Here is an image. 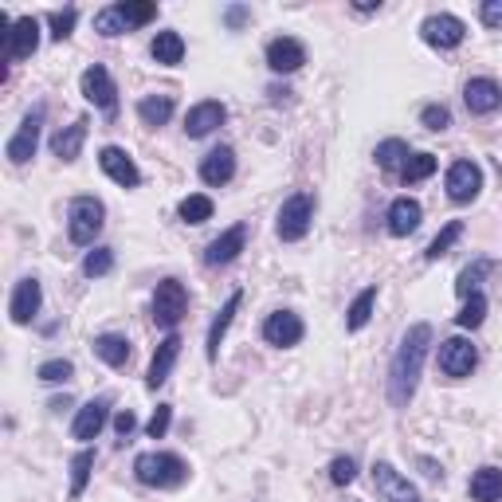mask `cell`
I'll use <instances>...</instances> for the list:
<instances>
[{
    "label": "cell",
    "mask_w": 502,
    "mask_h": 502,
    "mask_svg": "<svg viewBox=\"0 0 502 502\" xmlns=\"http://www.w3.org/2000/svg\"><path fill=\"white\" fill-rule=\"evenodd\" d=\"M428 345H432V326L428 322H416V326L404 333L397 357L389 365V401L404 409L412 401L416 385H420V369H424V357H428Z\"/></svg>",
    "instance_id": "6da1fadb"
},
{
    "label": "cell",
    "mask_w": 502,
    "mask_h": 502,
    "mask_svg": "<svg viewBox=\"0 0 502 502\" xmlns=\"http://www.w3.org/2000/svg\"><path fill=\"white\" fill-rule=\"evenodd\" d=\"M134 475H138V483L165 491V487H181L188 479V468L173 451H146V456L134 459Z\"/></svg>",
    "instance_id": "7a4b0ae2"
},
{
    "label": "cell",
    "mask_w": 502,
    "mask_h": 502,
    "mask_svg": "<svg viewBox=\"0 0 502 502\" xmlns=\"http://www.w3.org/2000/svg\"><path fill=\"white\" fill-rule=\"evenodd\" d=\"M102 217H106L102 200H94V197H75V200H71V208H67V236H71V244H79V247L94 244V236L102 232Z\"/></svg>",
    "instance_id": "3957f363"
},
{
    "label": "cell",
    "mask_w": 502,
    "mask_h": 502,
    "mask_svg": "<svg viewBox=\"0 0 502 502\" xmlns=\"http://www.w3.org/2000/svg\"><path fill=\"white\" fill-rule=\"evenodd\" d=\"M310 220H314V197L294 193V197L283 200L279 220H275V232H279V240L294 244V240H303V236L310 232Z\"/></svg>",
    "instance_id": "277c9868"
},
{
    "label": "cell",
    "mask_w": 502,
    "mask_h": 502,
    "mask_svg": "<svg viewBox=\"0 0 502 502\" xmlns=\"http://www.w3.org/2000/svg\"><path fill=\"white\" fill-rule=\"evenodd\" d=\"M185 310H188V291H185V283L161 279L158 291H153V322H158V326H165V330H173L177 322L185 318Z\"/></svg>",
    "instance_id": "5b68a950"
},
{
    "label": "cell",
    "mask_w": 502,
    "mask_h": 502,
    "mask_svg": "<svg viewBox=\"0 0 502 502\" xmlns=\"http://www.w3.org/2000/svg\"><path fill=\"white\" fill-rule=\"evenodd\" d=\"M373 491L381 495V502H424V495L385 459L373 463Z\"/></svg>",
    "instance_id": "8992f818"
},
{
    "label": "cell",
    "mask_w": 502,
    "mask_h": 502,
    "mask_svg": "<svg viewBox=\"0 0 502 502\" xmlns=\"http://www.w3.org/2000/svg\"><path fill=\"white\" fill-rule=\"evenodd\" d=\"M40 126H43V106H35L32 114H24L20 130L8 138V146H5L12 165H24L28 158H35V146H40Z\"/></svg>",
    "instance_id": "52a82bcc"
},
{
    "label": "cell",
    "mask_w": 502,
    "mask_h": 502,
    "mask_svg": "<svg viewBox=\"0 0 502 502\" xmlns=\"http://www.w3.org/2000/svg\"><path fill=\"white\" fill-rule=\"evenodd\" d=\"M420 35L424 43L439 47V52H448V47H459L463 35H468V24H463L459 16H448V12H439V16H428L420 24Z\"/></svg>",
    "instance_id": "ba28073f"
},
{
    "label": "cell",
    "mask_w": 502,
    "mask_h": 502,
    "mask_svg": "<svg viewBox=\"0 0 502 502\" xmlns=\"http://www.w3.org/2000/svg\"><path fill=\"white\" fill-rule=\"evenodd\" d=\"M479 188H483V169L475 161H456L448 169V197L456 205H471L479 197Z\"/></svg>",
    "instance_id": "9c48e42d"
},
{
    "label": "cell",
    "mask_w": 502,
    "mask_h": 502,
    "mask_svg": "<svg viewBox=\"0 0 502 502\" xmlns=\"http://www.w3.org/2000/svg\"><path fill=\"white\" fill-rule=\"evenodd\" d=\"M82 94H87V102H94L99 111L114 114V106H118V91H114L111 71H106L102 63H94V67L82 71Z\"/></svg>",
    "instance_id": "30bf717a"
},
{
    "label": "cell",
    "mask_w": 502,
    "mask_h": 502,
    "mask_svg": "<svg viewBox=\"0 0 502 502\" xmlns=\"http://www.w3.org/2000/svg\"><path fill=\"white\" fill-rule=\"evenodd\" d=\"M475 362H479V353H475V345L468 338L439 342V369H444L448 377H471Z\"/></svg>",
    "instance_id": "8fae6325"
},
{
    "label": "cell",
    "mask_w": 502,
    "mask_h": 502,
    "mask_svg": "<svg viewBox=\"0 0 502 502\" xmlns=\"http://www.w3.org/2000/svg\"><path fill=\"white\" fill-rule=\"evenodd\" d=\"M40 303H43V286L40 279H20L16 291H12V303H8V314L16 326H28V322L40 314Z\"/></svg>",
    "instance_id": "7c38bea8"
},
{
    "label": "cell",
    "mask_w": 502,
    "mask_h": 502,
    "mask_svg": "<svg viewBox=\"0 0 502 502\" xmlns=\"http://www.w3.org/2000/svg\"><path fill=\"white\" fill-rule=\"evenodd\" d=\"M306 63V47L294 40V35H279V40L267 43V67L275 71V75H291V71H298Z\"/></svg>",
    "instance_id": "4fadbf2b"
},
{
    "label": "cell",
    "mask_w": 502,
    "mask_h": 502,
    "mask_svg": "<svg viewBox=\"0 0 502 502\" xmlns=\"http://www.w3.org/2000/svg\"><path fill=\"white\" fill-rule=\"evenodd\" d=\"M263 338L279 350H291V345L303 342V318L291 314V310H275V314L263 322Z\"/></svg>",
    "instance_id": "5bb4252c"
},
{
    "label": "cell",
    "mask_w": 502,
    "mask_h": 502,
    "mask_svg": "<svg viewBox=\"0 0 502 502\" xmlns=\"http://www.w3.org/2000/svg\"><path fill=\"white\" fill-rule=\"evenodd\" d=\"M35 47H40V20H35V16H20L5 32V52H8V59H28Z\"/></svg>",
    "instance_id": "9a60e30c"
},
{
    "label": "cell",
    "mask_w": 502,
    "mask_h": 502,
    "mask_svg": "<svg viewBox=\"0 0 502 502\" xmlns=\"http://www.w3.org/2000/svg\"><path fill=\"white\" fill-rule=\"evenodd\" d=\"M224 118H228L224 102L205 99V102H197L193 111L185 114V134H188V138H208L217 126H224Z\"/></svg>",
    "instance_id": "2e32d148"
},
{
    "label": "cell",
    "mask_w": 502,
    "mask_h": 502,
    "mask_svg": "<svg viewBox=\"0 0 502 502\" xmlns=\"http://www.w3.org/2000/svg\"><path fill=\"white\" fill-rule=\"evenodd\" d=\"M99 165H102V173L111 177L114 185H122V188H134L141 181V173H138V165L130 161V153L126 150H118V146H106L99 153Z\"/></svg>",
    "instance_id": "e0dca14e"
},
{
    "label": "cell",
    "mask_w": 502,
    "mask_h": 502,
    "mask_svg": "<svg viewBox=\"0 0 502 502\" xmlns=\"http://www.w3.org/2000/svg\"><path fill=\"white\" fill-rule=\"evenodd\" d=\"M244 244H247V224H236V228H228L224 236H217V240L208 244L205 263L208 267H224V263H232L236 256H240Z\"/></svg>",
    "instance_id": "ac0fdd59"
},
{
    "label": "cell",
    "mask_w": 502,
    "mask_h": 502,
    "mask_svg": "<svg viewBox=\"0 0 502 502\" xmlns=\"http://www.w3.org/2000/svg\"><path fill=\"white\" fill-rule=\"evenodd\" d=\"M463 102H468L471 114H491L502 106V87L495 79H471L468 87H463Z\"/></svg>",
    "instance_id": "d6986e66"
},
{
    "label": "cell",
    "mask_w": 502,
    "mask_h": 502,
    "mask_svg": "<svg viewBox=\"0 0 502 502\" xmlns=\"http://www.w3.org/2000/svg\"><path fill=\"white\" fill-rule=\"evenodd\" d=\"M420 217H424V208H420V200H412V197H397L389 205V232L392 236H412L416 228H420Z\"/></svg>",
    "instance_id": "ffe728a7"
},
{
    "label": "cell",
    "mask_w": 502,
    "mask_h": 502,
    "mask_svg": "<svg viewBox=\"0 0 502 502\" xmlns=\"http://www.w3.org/2000/svg\"><path fill=\"white\" fill-rule=\"evenodd\" d=\"M177 353H181V338H177V333H169V338L158 345L153 362H150V373H146V385L150 389H158V385H165V381H169L173 365H177Z\"/></svg>",
    "instance_id": "44dd1931"
},
{
    "label": "cell",
    "mask_w": 502,
    "mask_h": 502,
    "mask_svg": "<svg viewBox=\"0 0 502 502\" xmlns=\"http://www.w3.org/2000/svg\"><path fill=\"white\" fill-rule=\"evenodd\" d=\"M236 177V153L228 146L212 150L205 161H200V181L205 185H228Z\"/></svg>",
    "instance_id": "7402d4cb"
},
{
    "label": "cell",
    "mask_w": 502,
    "mask_h": 502,
    "mask_svg": "<svg viewBox=\"0 0 502 502\" xmlns=\"http://www.w3.org/2000/svg\"><path fill=\"white\" fill-rule=\"evenodd\" d=\"M106 409H111L106 401H87L79 409L75 424H71V436H75V439H94L102 432V424H106Z\"/></svg>",
    "instance_id": "603a6c76"
},
{
    "label": "cell",
    "mask_w": 502,
    "mask_h": 502,
    "mask_svg": "<svg viewBox=\"0 0 502 502\" xmlns=\"http://www.w3.org/2000/svg\"><path fill=\"white\" fill-rule=\"evenodd\" d=\"M82 141H87V118H79V122H71L67 130H59V134L52 138V153L63 161H75Z\"/></svg>",
    "instance_id": "cb8c5ba5"
},
{
    "label": "cell",
    "mask_w": 502,
    "mask_h": 502,
    "mask_svg": "<svg viewBox=\"0 0 502 502\" xmlns=\"http://www.w3.org/2000/svg\"><path fill=\"white\" fill-rule=\"evenodd\" d=\"M150 55L158 59L161 67H177L185 59V40H181V32H158L153 35V43H150Z\"/></svg>",
    "instance_id": "d4e9b609"
},
{
    "label": "cell",
    "mask_w": 502,
    "mask_h": 502,
    "mask_svg": "<svg viewBox=\"0 0 502 502\" xmlns=\"http://www.w3.org/2000/svg\"><path fill=\"white\" fill-rule=\"evenodd\" d=\"M240 303H244V294L236 291L228 303H224V310L217 314V322H212V330H208V362H217V357H220V342H224V333H228L236 310H240Z\"/></svg>",
    "instance_id": "484cf974"
},
{
    "label": "cell",
    "mask_w": 502,
    "mask_h": 502,
    "mask_svg": "<svg viewBox=\"0 0 502 502\" xmlns=\"http://www.w3.org/2000/svg\"><path fill=\"white\" fill-rule=\"evenodd\" d=\"M471 498L475 502H498L502 498V471L498 468H479L471 475Z\"/></svg>",
    "instance_id": "4316f807"
},
{
    "label": "cell",
    "mask_w": 502,
    "mask_h": 502,
    "mask_svg": "<svg viewBox=\"0 0 502 502\" xmlns=\"http://www.w3.org/2000/svg\"><path fill=\"white\" fill-rule=\"evenodd\" d=\"M94 353H99L111 369H122L130 362V342L122 333H102V338H94Z\"/></svg>",
    "instance_id": "83f0119b"
},
{
    "label": "cell",
    "mask_w": 502,
    "mask_h": 502,
    "mask_svg": "<svg viewBox=\"0 0 502 502\" xmlns=\"http://www.w3.org/2000/svg\"><path fill=\"white\" fill-rule=\"evenodd\" d=\"M138 118L146 126H165L173 118V99L169 94H146V99L138 102Z\"/></svg>",
    "instance_id": "f1b7e54d"
},
{
    "label": "cell",
    "mask_w": 502,
    "mask_h": 502,
    "mask_svg": "<svg viewBox=\"0 0 502 502\" xmlns=\"http://www.w3.org/2000/svg\"><path fill=\"white\" fill-rule=\"evenodd\" d=\"M409 158H412V153H409V146H404L401 138H389V141H381V146H377V165H381V169H389V173H401L404 165H409Z\"/></svg>",
    "instance_id": "f546056e"
},
{
    "label": "cell",
    "mask_w": 502,
    "mask_h": 502,
    "mask_svg": "<svg viewBox=\"0 0 502 502\" xmlns=\"http://www.w3.org/2000/svg\"><path fill=\"white\" fill-rule=\"evenodd\" d=\"M373 306H377V286H365V291L353 298L350 314H345V326H350V330L369 326V318H373Z\"/></svg>",
    "instance_id": "4dcf8cb0"
},
{
    "label": "cell",
    "mask_w": 502,
    "mask_h": 502,
    "mask_svg": "<svg viewBox=\"0 0 502 502\" xmlns=\"http://www.w3.org/2000/svg\"><path fill=\"white\" fill-rule=\"evenodd\" d=\"M181 220L185 224H205V220H212V200L205 197V193H193V197H185L181 200Z\"/></svg>",
    "instance_id": "1f68e13d"
},
{
    "label": "cell",
    "mask_w": 502,
    "mask_h": 502,
    "mask_svg": "<svg viewBox=\"0 0 502 502\" xmlns=\"http://www.w3.org/2000/svg\"><path fill=\"white\" fill-rule=\"evenodd\" d=\"M126 28H130V24H126V16H122V12H118V5L102 8L99 16H94V32H99V35H106V40H114V35H122Z\"/></svg>",
    "instance_id": "d6a6232c"
},
{
    "label": "cell",
    "mask_w": 502,
    "mask_h": 502,
    "mask_svg": "<svg viewBox=\"0 0 502 502\" xmlns=\"http://www.w3.org/2000/svg\"><path fill=\"white\" fill-rule=\"evenodd\" d=\"M483 318H487V298L475 291V294H468V303H463V310L456 314V322L463 330H475V326H483Z\"/></svg>",
    "instance_id": "836d02e7"
},
{
    "label": "cell",
    "mask_w": 502,
    "mask_h": 502,
    "mask_svg": "<svg viewBox=\"0 0 502 502\" xmlns=\"http://www.w3.org/2000/svg\"><path fill=\"white\" fill-rule=\"evenodd\" d=\"M436 173V158H432V153H412V158H409V165H404V169H401V177H404V181H409V185H416V181H428V177H432Z\"/></svg>",
    "instance_id": "e575fe53"
},
{
    "label": "cell",
    "mask_w": 502,
    "mask_h": 502,
    "mask_svg": "<svg viewBox=\"0 0 502 502\" xmlns=\"http://www.w3.org/2000/svg\"><path fill=\"white\" fill-rule=\"evenodd\" d=\"M91 468H94V451H79L71 459V495H82V487L91 479Z\"/></svg>",
    "instance_id": "d590c367"
},
{
    "label": "cell",
    "mask_w": 502,
    "mask_h": 502,
    "mask_svg": "<svg viewBox=\"0 0 502 502\" xmlns=\"http://www.w3.org/2000/svg\"><path fill=\"white\" fill-rule=\"evenodd\" d=\"M71 373H75V365L63 362V357H55V362H43L35 377H40L43 385H63V381H71Z\"/></svg>",
    "instance_id": "8d00e7d4"
},
{
    "label": "cell",
    "mask_w": 502,
    "mask_h": 502,
    "mask_svg": "<svg viewBox=\"0 0 502 502\" xmlns=\"http://www.w3.org/2000/svg\"><path fill=\"white\" fill-rule=\"evenodd\" d=\"M459 236H463V224H459V220H451V224H448V228H444V232H439V236H436V240H432V244H428V251H424V256H428V259H439V256H448V247H451V244H456V240H459Z\"/></svg>",
    "instance_id": "74e56055"
},
{
    "label": "cell",
    "mask_w": 502,
    "mask_h": 502,
    "mask_svg": "<svg viewBox=\"0 0 502 502\" xmlns=\"http://www.w3.org/2000/svg\"><path fill=\"white\" fill-rule=\"evenodd\" d=\"M114 267V251L111 247H94L87 259H82V275H91V279H99V275H106Z\"/></svg>",
    "instance_id": "f35d334b"
},
{
    "label": "cell",
    "mask_w": 502,
    "mask_h": 502,
    "mask_svg": "<svg viewBox=\"0 0 502 502\" xmlns=\"http://www.w3.org/2000/svg\"><path fill=\"white\" fill-rule=\"evenodd\" d=\"M118 12L126 16L130 28H138V24H150L158 16V5H138V0H126V5H118Z\"/></svg>",
    "instance_id": "ab89813d"
},
{
    "label": "cell",
    "mask_w": 502,
    "mask_h": 502,
    "mask_svg": "<svg viewBox=\"0 0 502 502\" xmlns=\"http://www.w3.org/2000/svg\"><path fill=\"white\" fill-rule=\"evenodd\" d=\"M487 271H491V259H479V263H475V267H468V271H463V275H459L456 291H459L463 298H468V294H475V286H479V279H483V275H487Z\"/></svg>",
    "instance_id": "60d3db41"
},
{
    "label": "cell",
    "mask_w": 502,
    "mask_h": 502,
    "mask_svg": "<svg viewBox=\"0 0 502 502\" xmlns=\"http://www.w3.org/2000/svg\"><path fill=\"white\" fill-rule=\"evenodd\" d=\"M420 122H424L428 130H432V134H439V130H448V126H451V111H448V106H424Z\"/></svg>",
    "instance_id": "b9f144b4"
},
{
    "label": "cell",
    "mask_w": 502,
    "mask_h": 502,
    "mask_svg": "<svg viewBox=\"0 0 502 502\" xmlns=\"http://www.w3.org/2000/svg\"><path fill=\"white\" fill-rule=\"evenodd\" d=\"M169 420H173V409H169V404H158V412H153V416H150L146 432H150L153 439H161L165 432H169Z\"/></svg>",
    "instance_id": "7bdbcfd3"
},
{
    "label": "cell",
    "mask_w": 502,
    "mask_h": 502,
    "mask_svg": "<svg viewBox=\"0 0 502 502\" xmlns=\"http://www.w3.org/2000/svg\"><path fill=\"white\" fill-rule=\"evenodd\" d=\"M353 475H357V463H353L350 456H342V459H333V463H330V479L338 483V487L353 483Z\"/></svg>",
    "instance_id": "ee69618b"
},
{
    "label": "cell",
    "mask_w": 502,
    "mask_h": 502,
    "mask_svg": "<svg viewBox=\"0 0 502 502\" xmlns=\"http://www.w3.org/2000/svg\"><path fill=\"white\" fill-rule=\"evenodd\" d=\"M52 35L55 40H67L71 28H75V8H63V12H52Z\"/></svg>",
    "instance_id": "f6af8a7d"
},
{
    "label": "cell",
    "mask_w": 502,
    "mask_h": 502,
    "mask_svg": "<svg viewBox=\"0 0 502 502\" xmlns=\"http://www.w3.org/2000/svg\"><path fill=\"white\" fill-rule=\"evenodd\" d=\"M479 16H483L487 28H502V0H487L479 8Z\"/></svg>",
    "instance_id": "bcb514c9"
},
{
    "label": "cell",
    "mask_w": 502,
    "mask_h": 502,
    "mask_svg": "<svg viewBox=\"0 0 502 502\" xmlns=\"http://www.w3.org/2000/svg\"><path fill=\"white\" fill-rule=\"evenodd\" d=\"M134 424H138V420H134V412H130V409H122V412L114 416V428H118V436H122V439L134 432Z\"/></svg>",
    "instance_id": "7dc6e473"
},
{
    "label": "cell",
    "mask_w": 502,
    "mask_h": 502,
    "mask_svg": "<svg viewBox=\"0 0 502 502\" xmlns=\"http://www.w3.org/2000/svg\"><path fill=\"white\" fill-rule=\"evenodd\" d=\"M244 16H247V8H244V5L228 8V24H232V28H236V24H244Z\"/></svg>",
    "instance_id": "c3c4849f"
}]
</instances>
